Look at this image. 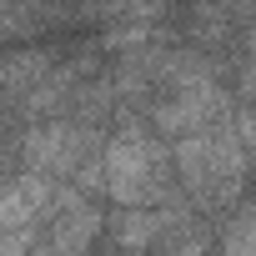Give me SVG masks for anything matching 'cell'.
Masks as SVG:
<instances>
[{
    "mask_svg": "<svg viewBox=\"0 0 256 256\" xmlns=\"http://www.w3.org/2000/svg\"><path fill=\"white\" fill-rule=\"evenodd\" d=\"M40 196H46V181H36V176L6 186V191H0V226H20V221H30V216L40 211Z\"/></svg>",
    "mask_w": 256,
    "mask_h": 256,
    "instance_id": "1",
    "label": "cell"
},
{
    "mask_svg": "<svg viewBox=\"0 0 256 256\" xmlns=\"http://www.w3.org/2000/svg\"><path fill=\"white\" fill-rule=\"evenodd\" d=\"M226 256H256V221L251 216L226 231Z\"/></svg>",
    "mask_w": 256,
    "mask_h": 256,
    "instance_id": "2",
    "label": "cell"
},
{
    "mask_svg": "<svg viewBox=\"0 0 256 256\" xmlns=\"http://www.w3.org/2000/svg\"><path fill=\"white\" fill-rule=\"evenodd\" d=\"M201 251H206L201 241H181V246H176V251H166V256H201Z\"/></svg>",
    "mask_w": 256,
    "mask_h": 256,
    "instance_id": "3",
    "label": "cell"
}]
</instances>
